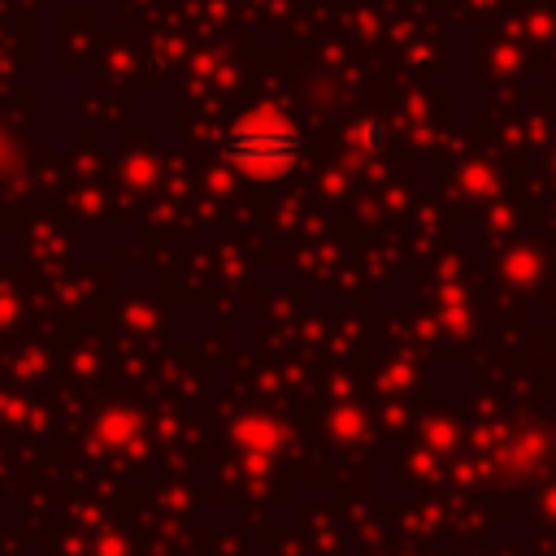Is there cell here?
<instances>
[{
    "label": "cell",
    "instance_id": "obj_1",
    "mask_svg": "<svg viewBox=\"0 0 556 556\" xmlns=\"http://www.w3.org/2000/svg\"><path fill=\"white\" fill-rule=\"evenodd\" d=\"M300 130L278 109H252L226 130V161L252 178H278L300 161Z\"/></svg>",
    "mask_w": 556,
    "mask_h": 556
}]
</instances>
